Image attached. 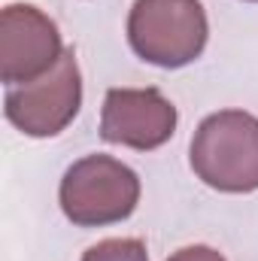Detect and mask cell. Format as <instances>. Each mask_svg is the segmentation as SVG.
Instances as JSON below:
<instances>
[{"instance_id":"cell-1","label":"cell","mask_w":258,"mask_h":261,"mask_svg":"<svg viewBox=\"0 0 258 261\" xmlns=\"http://www.w3.org/2000/svg\"><path fill=\"white\" fill-rule=\"evenodd\" d=\"M194 176L225 195H249L258 189V119L243 110H219L207 116L189 146Z\"/></svg>"},{"instance_id":"cell-2","label":"cell","mask_w":258,"mask_h":261,"mask_svg":"<svg viewBox=\"0 0 258 261\" xmlns=\"http://www.w3.org/2000/svg\"><path fill=\"white\" fill-rule=\"evenodd\" d=\"M210 21L200 0H134L128 43L146 64L176 70L207 49Z\"/></svg>"},{"instance_id":"cell-3","label":"cell","mask_w":258,"mask_h":261,"mask_svg":"<svg viewBox=\"0 0 258 261\" xmlns=\"http://www.w3.org/2000/svg\"><path fill=\"white\" fill-rule=\"evenodd\" d=\"M64 216L76 228L125 222L140 203V176L110 155H85L70 164L58 189Z\"/></svg>"},{"instance_id":"cell-4","label":"cell","mask_w":258,"mask_h":261,"mask_svg":"<svg viewBox=\"0 0 258 261\" xmlns=\"http://www.w3.org/2000/svg\"><path fill=\"white\" fill-rule=\"evenodd\" d=\"M82 107V73L73 49H67L58 64L43 76L9 85L3 113L9 125L28 137H55L76 119Z\"/></svg>"},{"instance_id":"cell-5","label":"cell","mask_w":258,"mask_h":261,"mask_svg":"<svg viewBox=\"0 0 258 261\" xmlns=\"http://www.w3.org/2000/svg\"><path fill=\"white\" fill-rule=\"evenodd\" d=\"M58 24L34 3H9L0 12V79L21 85L58 64L64 55Z\"/></svg>"},{"instance_id":"cell-6","label":"cell","mask_w":258,"mask_h":261,"mask_svg":"<svg viewBox=\"0 0 258 261\" xmlns=\"http://www.w3.org/2000/svg\"><path fill=\"white\" fill-rule=\"evenodd\" d=\"M176 107L158 88H110L100 110V137L116 146L152 152L176 134Z\"/></svg>"},{"instance_id":"cell-7","label":"cell","mask_w":258,"mask_h":261,"mask_svg":"<svg viewBox=\"0 0 258 261\" xmlns=\"http://www.w3.org/2000/svg\"><path fill=\"white\" fill-rule=\"evenodd\" d=\"M82 261H149V252L137 237H113L85 249Z\"/></svg>"},{"instance_id":"cell-8","label":"cell","mask_w":258,"mask_h":261,"mask_svg":"<svg viewBox=\"0 0 258 261\" xmlns=\"http://www.w3.org/2000/svg\"><path fill=\"white\" fill-rule=\"evenodd\" d=\"M167 261H225V255L216 252L213 246H186V249L173 252Z\"/></svg>"},{"instance_id":"cell-9","label":"cell","mask_w":258,"mask_h":261,"mask_svg":"<svg viewBox=\"0 0 258 261\" xmlns=\"http://www.w3.org/2000/svg\"><path fill=\"white\" fill-rule=\"evenodd\" d=\"M249 3H258V0H249Z\"/></svg>"}]
</instances>
